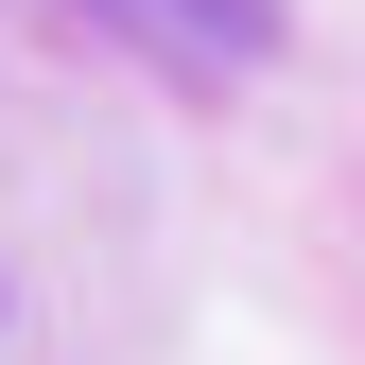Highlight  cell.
Masks as SVG:
<instances>
[{
  "instance_id": "cell-1",
  "label": "cell",
  "mask_w": 365,
  "mask_h": 365,
  "mask_svg": "<svg viewBox=\"0 0 365 365\" xmlns=\"http://www.w3.org/2000/svg\"><path fill=\"white\" fill-rule=\"evenodd\" d=\"M122 35H157L174 70H261L279 53V0H105Z\"/></svg>"
}]
</instances>
